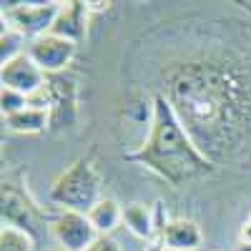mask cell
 Wrapping results in <instances>:
<instances>
[{
  "label": "cell",
  "mask_w": 251,
  "mask_h": 251,
  "mask_svg": "<svg viewBox=\"0 0 251 251\" xmlns=\"http://www.w3.org/2000/svg\"><path fill=\"white\" fill-rule=\"evenodd\" d=\"M5 126L13 131V133H25V136H33V133H43L48 126H50V111H43V108H23L13 116H5Z\"/></svg>",
  "instance_id": "13"
},
{
  "label": "cell",
  "mask_w": 251,
  "mask_h": 251,
  "mask_svg": "<svg viewBox=\"0 0 251 251\" xmlns=\"http://www.w3.org/2000/svg\"><path fill=\"white\" fill-rule=\"evenodd\" d=\"M0 80H3V88H13L30 98L46 86V73L35 66V60L28 53H23L15 60L5 63L3 71H0Z\"/></svg>",
  "instance_id": "8"
},
{
  "label": "cell",
  "mask_w": 251,
  "mask_h": 251,
  "mask_svg": "<svg viewBox=\"0 0 251 251\" xmlns=\"http://www.w3.org/2000/svg\"><path fill=\"white\" fill-rule=\"evenodd\" d=\"M88 219L98 236H111V231H116L118 224L123 221V206L111 196H103L88 211Z\"/></svg>",
  "instance_id": "12"
},
{
  "label": "cell",
  "mask_w": 251,
  "mask_h": 251,
  "mask_svg": "<svg viewBox=\"0 0 251 251\" xmlns=\"http://www.w3.org/2000/svg\"><path fill=\"white\" fill-rule=\"evenodd\" d=\"M0 108H3V118L5 116H13L18 111L28 108V96L18 93L13 88H3V93H0Z\"/></svg>",
  "instance_id": "17"
},
{
  "label": "cell",
  "mask_w": 251,
  "mask_h": 251,
  "mask_svg": "<svg viewBox=\"0 0 251 251\" xmlns=\"http://www.w3.org/2000/svg\"><path fill=\"white\" fill-rule=\"evenodd\" d=\"M239 244H251V221H244L239 231Z\"/></svg>",
  "instance_id": "19"
},
{
  "label": "cell",
  "mask_w": 251,
  "mask_h": 251,
  "mask_svg": "<svg viewBox=\"0 0 251 251\" xmlns=\"http://www.w3.org/2000/svg\"><path fill=\"white\" fill-rule=\"evenodd\" d=\"M46 88L50 93V126L66 128L75 121V80L55 73L46 78Z\"/></svg>",
  "instance_id": "9"
},
{
  "label": "cell",
  "mask_w": 251,
  "mask_h": 251,
  "mask_svg": "<svg viewBox=\"0 0 251 251\" xmlns=\"http://www.w3.org/2000/svg\"><path fill=\"white\" fill-rule=\"evenodd\" d=\"M86 25H88V3L71 0V3H60V13L55 18L50 33L78 46L86 38Z\"/></svg>",
  "instance_id": "10"
},
{
  "label": "cell",
  "mask_w": 251,
  "mask_h": 251,
  "mask_svg": "<svg viewBox=\"0 0 251 251\" xmlns=\"http://www.w3.org/2000/svg\"><path fill=\"white\" fill-rule=\"evenodd\" d=\"M86 251H121V246H118L111 236H98Z\"/></svg>",
  "instance_id": "18"
},
{
  "label": "cell",
  "mask_w": 251,
  "mask_h": 251,
  "mask_svg": "<svg viewBox=\"0 0 251 251\" xmlns=\"http://www.w3.org/2000/svg\"><path fill=\"white\" fill-rule=\"evenodd\" d=\"M50 234L66 251H86L98 239L88 214L66 211V208H60V214L50 221Z\"/></svg>",
  "instance_id": "6"
},
{
  "label": "cell",
  "mask_w": 251,
  "mask_h": 251,
  "mask_svg": "<svg viewBox=\"0 0 251 251\" xmlns=\"http://www.w3.org/2000/svg\"><path fill=\"white\" fill-rule=\"evenodd\" d=\"M236 251H251V244H239V249Z\"/></svg>",
  "instance_id": "20"
},
{
  "label": "cell",
  "mask_w": 251,
  "mask_h": 251,
  "mask_svg": "<svg viewBox=\"0 0 251 251\" xmlns=\"http://www.w3.org/2000/svg\"><path fill=\"white\" fill-rule=\"evenodd\" d=\"M3 226L20 228L33 239L40 236V226H43L38 206L30 201L28 194H23L13 183H3Z\"/></svg>",
  "instance_id": "5"
},
{
  "label": "cell",
  "mask_w": 251,
  "mask_h": 251,
  "mask_svg": "<svg viewBox=\"0 0 251 251\" xmlns=\"http://www.w3.org/2000/svg\"><path fill=\"white\" fill-rule=\"evenodd\" d=\"M246 221H251V216H249V219H246Z\"/></svg>",
  "instance_id": "21"
},
{
  "label": "cell",
  "mask_w": 251,
  "mask_h": 251,
  "mask_svg": "<svg viewBox=\"0 0 251 251\" xmlns=\"http://www.w3.org/2000/svg\"><path fill=\"white\" fill-rule=\"evenodd\" d=\"M163 246L169 251H196L203 246V231L194 219H169Z\"/></svg>",
  "instance_id": "11"
},
{
  "label": "cell",
  "mask_w": 251,
  "mask_h": 251,
  "mask_svg": "<svg viewBox=\"0 0 251 251\" xmlns=\"http://www.w3.org/2000/svg\"><path fill=\"white\" fill-rule=\"evenodd\" d=\"M23 53H28V38L20 35L10 25H3V35H0V63L5 66V63L15 60Z\"/></svg>",
  "instance_id": "15"
},
{
  "label": "cell",
  "mask_w": 251,
  "mask_h": 251,
  "mask_svg": "<svg viewBox=\"0 0 251 251\" xmlns=\"http://www.w3.org/2000/svg\"><path fill=\"white\" fill-rule=\"evenodd\" d=\"M28 55L35 60V66L46 75H55V73H63L71 66V60L75 55V43L48 33V35L38 38V40H30Z\"/></svg>",
  "instance_id": "7"
},
{
  "label": "cell",
  "mask_w": 251,
  "mask_h": 251,
  "mask_svg": "<svg viewBox=\"0 0 251 251\" xmlns=\"http://www.w3.org/2000/svg\"><path fill=\"white\" fill-rule=\"evenodd\" d=\"M123 221L131 228V234H136L138 239H151L156 228V211H151L141 201H133L123 206Z\"/></svg>",
  "instance_id": "14"
},
{
  "label": "cell",
  "mask_w": 251,
  "mask_h": 251,
  "mask_svg": "<svg viewBox=\"0 0 251 251\" xmlns=\"http://www.w3.org/2000/svg\"><path fill=\"white\" fill-rule=\"evenodd\" d=\"M50 199L60 208H66V211L88 214L103 199L100 196V176L96 174L91 158H75L68 169L53 181Z\"/></svg>",
  "instance_id": "3"
},
{
  "label": "cell",
  "mask_w": 251,
  "mask_h": 251,
  "mask_svg": "<svg viewBox=\"0 0 251 251\" xmlns=\"http://www.w3.org/2000/svg\"><path fill=\"white\" fill-rule=\"evenodd\" d=\"M161 96L171 103L199 151L219 169L251 151V55L203 48L169 60Z\"/></svg>",
  "instance_id": "1"
},
{
  "label": "cell",
  "mask_w": 251,
  "mask_h": 251,
  "mask_svg": "<svg viewBox=\"0 0 251 251\" xmlns=\"http://www.w3.org/2000/svg\"><path fill=\"white\" fill-rule=\"evenodd\" d=\"M33 244L35 239L20 228L3 226V231H0V251H33Z\"/></svg>",
  "instance_id": "16"
},
{
  "label": "cell",
  "mask_w": 251,
  "mask_h": 251,
  "mask_svg": "<svg viewBox=\"0 0 251 251\" xmlns=\"http://www.w3.org/2000/svg\"><path fill=\"white\" fill-rule=\"evenodd\" d=\"M60 13V3H8L3 5V23L15 28L20 35L38 40L53 30V23Z\"/></svg>",
  "instance_id": "4"
},
{
  "label": "cell",
  "mask_w": 251,
  "mask_h": 251,
  "mask_svg": "<svg viewBox=\"0 0 251 251\" xmlns=\"http://www.w3.org/2000/svg\"><path fill=\"white\" fill-rule=\"evenodd\" d=\"M123 158L149 169L174 188H183L186 183L208 178L219 171V166L199 151V146L186 133L171 103L161 93H153L151 98L149 136L136 151H128Z\"/></svg>",
  "instance_id": "2"
}]
</instances>
